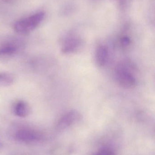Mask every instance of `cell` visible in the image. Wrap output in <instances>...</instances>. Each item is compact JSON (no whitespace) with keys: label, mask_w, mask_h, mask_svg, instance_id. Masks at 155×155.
Instances as JSON below:
<instances>
[{"label":"cell","mask_w":155,"mask_h":155,"mask_svg":"<svg viewBox=\"0 0 155 155\" xmlns=\"http://www.w3.org/2000/svg\"><path fill=\"white\" fill-rule=\"evenodd\" d=\"M45 16V12H40L18 20L14 25V30L20 34L30 33L41 24Z\"/></svg>","instance_id":"1"},{"label":"cell","mask_w":155,"mask_h":155,"mask_svg":"<svg viewBox=\"0 0 155 155\" xmlns=\"http://www.w3.org/2000/svg\"><path fill=\"white\" fill-rule=\"evenodd\" d=\"M128 65L122 64L116 67V79L119 84L125 88H132L136 86V80Z\"/></svg>","instance_id":"2"},{"label":"cell","mask_w":155,"mask_h":155,"mask_svg":"<svg viewBox=\"0 0 155 155\" xmlns=\"http://www.w3.org/2000/svg\"><path fill=\"white\" fill-rule=\"evenodd\" d=\"M80 117V114L77 111H68L59 117L56 124V127L58 130H65L75 124Z\"/></svg>","instance_id":"3"},{"label":"cell","mask_w":155,"mask_h":155,"mask_svg":"<svg viewBox=\"0 0 155 155\" xmlns=\"http://www.w3.org/2000/svg\"><path fill=\"white\" fill-rule=\"evenodd\" d=\"M20 47V43L17 41H4L0 44V56L14 55L19 51Z\"/></svg>","instance_id":"4"},{"label":"cell","mask_w":155,"mask_h":155,"mask_svg":"<svg viewBox=\"0 0 155 155\" xmlns=\"http://www.w3.org/2000/svg\"><path fill=\"white\" fill-rule=\"evenodd\" d=\"M82 41L76 38H68L64 41L62 52L64 54H71L76 52L81 48Z\"/></svg>","instance_id":"5"},{"label":"cell","mask_w":155,"mask_h":155,"mask_svg":"<svg viewBox=\"0 0 155 155\" xmlns=\"http://www.w3.org/2000/svg\"><path fill=\"white\" fill-rule=\"evenodd\" d=\"M14 114L21 117H27L31 112V107L28 103L23 100H19L15 101L12 105Z\"/></svg>","instance_id":"6"},{"label":"cell","mask_w":155,"mask_h":155,"mask_svg":"<svg viewBox=\"0 0 155 155\" xmlns=\"http://www.w3.org/2000/svg\"><path fill=\"white\" fill-rule=\"evenodd\" d=\"M16 137L20 141L32 142L38 140L40 137L39 134L34 130L28 128H23L17 132Z\"/></svg>","instance_id":"7"},{"label":"cell","mask_w":155,"mask_h":155,"mask_svg":"<svg viewBox=\"0 0 155 155\" xmlns=\"http://www.w3.org/2000/svg\"><path fill=\"white\" fill-rule=\"evenodd\" d=\"M108 51L107 47L101 45L97 47L95 51V61L97 66L103 67L108 61Z\"/></svg>","instance_id":"8"},{"label":"cell","mask_w":155,"mask_h":155,"mask_svg":"<svg viewBox=\"0 0 155 155\" xmlns=\"http://www.w3.org/2000/svg\"><path fill=\"white\" fill-rule=\"evenodd\" d=\"M15 77L12 74L7 72H0V87L9 86L13 84Z\"/></svg>","instance_id":"9"},{"label":"cell","mask_w":155,"mask_h":155,"mask_svg":"<svg viewBox=\"0 0 155 155\" xmlns=\"http://www.w3.org/2000/svg\"><path fill=\"white\" fill-rule=\"evenodd\" d=\"M121 48L124 51H127L130 48L131 41L130 38L127 36H124L120 39Z\"/></svg>","instance_id":"10"},{"label":"cell","mask_w":155,"mask_h":155,"mask_svg":"<svg viewBox=\"0 0 155 155\" xmlns=\"http://www.w3.org/2000/svg\"><path fill=\"white\" fill-rule=\"evenodd\" d=\"M95 155H116V154L110 148H103L98 151Z\"/></svg>","instance_id":"11"}]
</instances>
